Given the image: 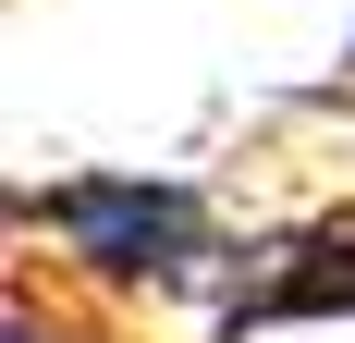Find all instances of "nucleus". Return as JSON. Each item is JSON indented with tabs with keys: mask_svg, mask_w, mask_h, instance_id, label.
I'll list each match as a JSON object with an SVG mask.
<instances>
[{
	"mask_svg": "<svg viewBox=\"0 0 355 343\" xmlns=\"http://www.w3.org/2000/svg\"><path fill=\"white\" fill-rule=\"evenodd\" d=\"M0 343H98V331H73L62 307H37V294H12V331H0Z\"/></svg>",
	"mask_w": 355,
	"mask_h": 343,
	"instance_id": "nucleus-3",
	"label": "nucleus"
},
{
	"mask_svg": "<svg viewBox=\"0 0 355 343\" xmlns=\"http://www.w3.org/2000/svg\"><path fill=\"white\" fill-rule=\"evenodd\" d=\"M25 233H62V258L110 294H184V282L220 270L209 196L196 184H147V172H86V184H49L25 196Z\"/></svg>",
	"mask_w": 355,
	"mask_h": 343,
	"instance_id": "nucleus-1",
	"label": "nucleus"
},
{
	"mask_svg": "<svg viewBox=\"0 0 355 343\" xmlns=\"http://www.w3.org/2000/svg\"><path fill=\"white\" fill-rule=\"evenodd\" d=\"M282 319H355V208H331L294 245H270V282L233 294L220 331H282Z\"/></svg>",
	"mask_w": 355,
	"mask_h": 343,
	"instance_id": "nucleus-2",
	"label": "nucleus"
}]
</instances>
